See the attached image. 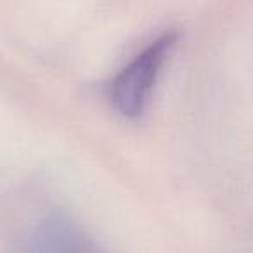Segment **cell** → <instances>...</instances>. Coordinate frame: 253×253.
<instances>
[{"instance_id": "cell-2", "label": "cell", "mask_w": 253, "mask_h": 253, "mask_svg": "<svg viewBox=\"0 0 253 253\" xmlns=\"http://www.w3.org/2000/svg\"><path fill=\"white\" fill-rule=\"evenodd\" d=\"M21 253H104L84 229L66 217H49L26 236Z\"/></svg>"}, {"instance_id": "cell-1", "label": "cell", "mask_w": 253, "mask_h": 253, "mask_svg": "<svg viewBox=\"0 0 253 253\" xmlns=\"http://www.w3.org/2000/svg\"><path fill=\"white\" fill-rule=\"evenodd\" d=\"M177 33L165 32L139 50L106 85L111 108L125 118H137L146 111L162 70L175 47Z\"/></svg>"}]
</instances>
